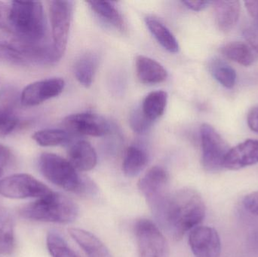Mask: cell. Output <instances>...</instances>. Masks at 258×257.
Wrapping results in <instances>:
<instances>
[{
    "label": "cell",
    "instance_id": "4dcf8cb0",
    "mask_svg": "<svg viewBox=\"0 0 258 257\" xmlns=\"http://www.w3.org/2000/svg\"><path fill=\"white\" fill-rule=\"evenodd\" d=\"M242 203L248 212L258 217V191L247 195Z\"/></svg>",
    "mask_w": 258,
    "mask_h": 257
},
{
    "label": "cell",
    "instance_id": "4316f807",
    "mask_svg": "<svg viewBox=\"0 0 258 257\" xmlns=\"http://www.w3.org/2000/svg\"><path fill=\"white\" fill-rule=\"evenodd\" d=\"M210 69L215 79L224 87L232 89L236 84V71L225 62L215 59L211 63Z\"/></svg>",
    "mask_w": 258,
    "mask_h": 257
},
{
    "label": "cell",
    "instance_id": "ffe728a7",
    "mask_svg": "<svg viewBox=\"0 0 258 257\" xmlns=\"http://www.w3.org/2000/svg\"><path fill=\"white\" fill-rule=\"evenodd\" d=\"M15 220L7 210L0 211V255H10L15 249Z\"/></svg>",
    "mask_w": 258,
    "mask_h": 257
},
{
    "label": "cell",
    "instance_id": "836d02e7",
    "mask_svg": "<svg viewBox=\"0 0 258 257\" xmlns=\"http://www.w3.org/2000/svg\"><path fill=\"white\" fill-rule=\"evenodd\" d=\"M248 125L250 129L254 132L258 133V108H253L248 113Z\"/></svg>",
    "mask_w": 258,
    "mask_h": 257
},
{
    "label": "cell",
    "instance_id": "5b68a950",
    "mask_svg": "<svg viewBox=\"0 0 258 257\" xmlns=\"http://www.w3.org/2000/svg\"><path fill=\"white\" fill-rule=\"evenodd\" d=\"M138 189L158 224L164 229L171 201L170 177L163 167H151L138 182Z\"/></svg>",
    "mask_w": 258,
    "mask_h": 257
},
{
    "label": "cell",
    "instance_id": "74e56055",
    "mask_svg": "<svg viewBox=\"0 0 258 257\" xmlns=\"http://www.w3.org/2000/svg\"><path fill=\"white\" fill-rule=\"evenodd\" d=\"M3 169L0 168V178H1L2 175H3Z\"/></svg>",
    "mask_w": 258,
    "mask_h": 257
},
{
    "label": "cell",
    "instance_id": "83f0119b",
    "mask_svg": "<svg viewBox=\"0 0 258 257\" xmlns=\"http://www.w3.org/2000/svg\"><path fill=\"white\" fill-rule=\"evenodd\" d=\"M46 245L52 257H78L69 247L61 235L56 232H49L46 237Z\"/></svg>",
    "mask_w": 258,
    "mask_h": 257
},
{
    "label": "cell",
    "instance_id": "d590c367",
    "mask_svg": "<svg viewBox=\"0 0 258 257\" xmlns=\"http://www.w3.org/2000/svg\"><path fill=\"white\" fill-rule=\"evenodd\" d=\"M245 5L249 15L258 21V1H246Z\"/></svg>",
    "mask_w": 258,
    "mask_h": 257
},
{
    "label": "cell",
    "instance_id": "d6a6232c",
    "mask_svg": "<svg viewBox=\"0 0 258 257\" xmlns=\"http://www.w3.org/2000/svg\"><path fill=\"white\" fill-rule=\"evenodd\" d=\"M183 4H184L188 9L191 10L199 11L203 10L206 9L210 4H212V2L210 1H183Z\"/></svg>",
    "mask_w": 258,
    "mask_h": 257
},
{
    "label": "cell",
    "instance_id": "8fae6325",
    "mask_svg": "<svg viewBox=\"0 0 258 257\" xmlns=\"http://www.w3.org/2000/svg\"><path fill=\"white\" fill-rule=\"evenodd\" d=\"M65 82L62 78H51L28 84L20 95V101L24 107H35L61 94Z\"/></svg>",
    "mask_w": 258,
    "mask_h": 257
},
{
    "label": "cell",
    "instance_id": "f1b7e54d",
    "mask_svg": "<svg viewBox=\"0 0 258 257\" xmlns=\"http://www.w3.org/2000/svg\"><path fill=\"white\" fill-rule=\"evenodd\" d=\"M129 122H130L131 128L138 134H142L147 131L153 123L144 116L141 109H136L132 112Z\"/></svg>",
    "mask_w": 258,
    "mask_h": 257
},
{
    "label": "cell",
    "instance_id": "7c38bea8",
    "mask_svg": "<svg viewBox=\"0 0 258 257\" xmlns=\"http://www.w3.org/2000/svg\"><path fill=\"white\" fill-rule=\"evenodd\" d=\"M189 244L196 257L221 256V238L218 232L210 226H200L192 229Z\"/></svg>",
    "mask_w": 258,
    "mask_h": 257
},
{
    "label": "cell",
    "instance_id": "44dd1931",
    "mask_svg": "<svg viewBox=\"0 0 258 257\" xmlns=\"http://www.w3.org/2000/svg\"><path fill=\"white\" fill-rule=\"evenodd\" d=\"M145 21L152 34L165 49L171 53L179 51V44L175 36L162 22L153 17H147Z\"/></svg>",
    "mask_w": 258,
    "mask_h": 257
},
{
    "label": "cell",
    "instance_id": "8992f818",
    "mask_svg": "<svg viewBox=\"0 0 258 257\" xmlns=\"http://www.w3.org/2000/svg\"><path fill=\"white\" fill-rule=\"evenodd\" d=\"M53 191L27 174H17L0 181V195L11 199H41Z\"/></svg>",
    "mask_w": 258,
    "mask_h": 257
},
{
    "label": "cell",
    "instance_id": "5bb4252c",
    "mask_svg": "<svg viewBox=\"0 0 258 257\" xmlns=\"http://www.w3.org/2000/svg\"><path fill=\"white\" fill-rule=\"evenodd\" d=\"M258 163V140H248L230 149L226 155L224 168L236 170Z\"/></svg>",
    "mask_w": 258,
    "mask_h": 257
},
{
    "label": "cell",
    "instance_id": "8d00e7d4",
    "mask_svg": "<svg viewBox=\"0 0 258 257\" xmlns=\"http://www.w3.org/2000/svg\"><path fill=\"white\" fill-rule=\"evenodd\" d=\"M248 241L251 248L258 253V228L250 234Z\"/></svg>",
    "mask_w": 258,
    "mask_h": 257
},
{
    "label": "cell",
    "instance_id": "d4e9b609",
    "mask_svg": "<svg viewBox=\"0 0 258 257\" xmlns=\"http://www.w3.org/2000/svg\"><path fill=\"white\" fill-rule=\"evenodd\" d=\"M71 134L61 129H44L33 134V140L41 146L50 147L69 143Z\"/></svg>",
    "mask_w": 258,
    "mask_h": 257
},
{
    "label": "cell",
    "instance_id": "9a60e30c",
    "mask_svg": "<svg viewBox=\"0 0 258 257\" xmlns=\"http://www.w3.org/2000/svg\"><path fill=\"white\" fill-rule=\"evenodd\" d=\"M69 161L80 172H89L96 166L98 156L93 146L85 140L75 142L68 149Z\"/></svg>",
    "mask_w": 258,
    "mask_h": 257
},
{
    "label": "cell",
    "instance_id": "2e32d148",
    "mask_svg": "<svg viewBox=\"0 0 258 257\" xmlns=\"http://www.w3.org/2000/svg\"><path fill=\"white\" fill-rule=\"evenodd\" d=\"M69 233L88 257H113L105 244L94 234L78 228H71Z\"/></svg>",
    "mask_w": 258,
    "mask_h": 257
},
{
    "label": "cell",
    "instance_id": "484cf974",
    "mask_svg": "<svg viewBox=\"0 0 258 257\" xmlns=\"http://www.w3.org/2000/svg\"><path fill=\"white\" fill-rule=\"evenodd\" d=\"M92 10L98 14L101 18L113 24L116 28L122 30L124 28V22L122 16L113 3L104 1L89 2Z\"/></svg>",
    "mask_w": 258,
    "mask_h": 257
},
{
    "label": "cell",
    "instance_id": "52a82bcc",
    "mask_svg": "<svg viewBox=\"0 0 258 257\" xmlns=\"http://www.w3.org/2000/svg\"><path fill=\"white\" fill-rule=\"evenodd\" d=\"M135 235L139 257H169L168 241L151 220H138L135 223Z\"/></svg>",
    "mask_w": 258,
    "mask_h": 257
},
{
    "label": "cell",
    "instance_id": "603a6c76",
    "mask_svg": "<svg viewBox=\"0 0 258 257\" xmlns=\"http://www.w3.org/2000/svg\"><path fill=\"white\" fill-rule=\"evenodd\" d=\"M168 102V95L163 91H156L149 94L143 101L142 110L144 116L151 121L156 120L162 116Z\"/></svg>",
    "mask_w": 258,
    "mask_h": 257
},
{
    "label": "cell",
    "instance_id": "7402d4cb",
    "mask_svg": "<svg viewBox=\"0 0 258 257\" xmlns=\"http://www.w3.org/2000/svg\"><path fill=\"white\" fill-rule=\"evenodd\" d=\"M147 163L148 155L144 149L136 146H129L122 164L124 174L128 178H135L145 168Z\"/></svg>",
    "mask_w": 258,
    "mask_h": 257
},
{
    "label": "cell",
    "instance_id": "e575fe53",
    "mask_svg": "<svg viewBox=\"0 0 258 257\" xmlns=\"http://www.w3.org/2000/svg\"><path fill=\"white\" fill-rule=\"evenodd\" d=\"M244 36L248 42L251 48L254 50L258 54V34L255 32L246 30L244 32Z\"/></svg>",
    "mask_w": 258,
    "mask_h": 257
},
{
    "label": "cell",
    "instance_id": "f546056e",
    "mask_svg": "<svg viewBox=\"0 0 258 257\" xmlns=\"http://www.w3.org/2000/svg\"><path fill=\"white\" fill-rule=\"evenodd\" d=\"M0 61L15 64H25L22 57L12 48L0 44Z\"/></svg>",
    "mask_w": 258,
    "mask_h": 257
},
{
    "label": "cell",
    "instance_id": "ba28073f",
    "mask_svg": "<svg viewBox=\"0 0 258 257\" xmlns=\"http://www.w3.org/2000/svg\"><path fill=\"white\" fill-rule=\"evenodd\" d=\"M48 4L53 48L56 60L58 61L68 45L74 3L71 1H50Z\"/></svg>",
    "mask_w": 258,
    "mask_h": 257
},
{
    "label": "cell",
    "instance_id": "cb8c5ba5",
    "mask_svg": "<svg viewBox=\"0 0 258 257\" xmlns=\"http://www.w3.org/2000/svg\"><path fill=\"white\" fill-rule=\"evenodd\" d=\"M221 52L230 60L245 66L252 64L256 60L255 54L251 46L245 42H230L223 47Z\"/></svg>",
    "mask_w": 258,
    "mask_h": 257
},
{
    "label": "cell",
    "instance_id": "e0dca14e",
    "mask_svg": "<svg viewBox=\"0 0 258 257\" xmlns=\"http://www.w3.org/2000/svg\"><path fill=\"white\" fill-rule=\"evenodd\" d=\"M136 72L139 81L146 84L162 82L168 76L166 69L160 63L142 55L137 57Z\"/></svg>",
    "mask_w": 258,
    "mask_h": 257
},
{
    "label": "cell",
    "instance_id": "277c9868",
    "mask_svg": "<svg viewBox=\"0 0 258 257\" xmlns=\"http://www.w3.org/2000/svg\"><path fill=\"white\" fill-rule=\"evenodd\" d=\"M19 213L27 220L68 224L77 220L79 208L72 199L53 192L45 197L24 205Z\"/></svg>",
    "mask_w": 258,
    "mask_h": 257
},
{
    "label": "cell",
    "instance_id": "30bf717a",
    "mask_svg": "<svg viewBox=\"0 0 258 257\" xmlns=\"http://www.w3.org/2000/svg\"><path fill=\"white\" fill-rule=\"evenodd\" d=\"M65 131L76 135L102 137L110 131V125L104 118L94 113H78L65 118Z\"/></svg>",
    "mask_w": 258,
    "mask_h": 257
},
{
    "label": "cell",
    "instance_id": "1f68e13d",
    "mask_svg": "<svg viewBox=\"0 0 258 257\" xmlns=\"http://www.w3.org/2000/svg\"><path fill=\"white\" fill-rule=\"evenodd\" d=\"M12 157L10 149L4 145L0 144V168L7 166L10 163Z\"/></svg>",
    "mask_w": 258,
    "mask_h": 257
},
{
    "label": "cell",
    "instance_id": "7a4b0ae2",
    "mask_svg": "<svg viewBox=\"0 0 258 257\" xmlns=\"http://www.w3.org/2000/svg\"><path fill=\"white\" fill-rule=\"evenodd\" d=\"M38 165L49 182L66 191L83 196H93L98 193L96 184L90 178L80 175L69 160L45 152L39 156Z\"/></svg>",
    "mask_w": 258,
    "mask_h": 257
},
{
    "label": "cell",
    "instance_id": "6da1fadb",
    "mask_svg": "<svg viewBox=\"0 0 258 257\" xmlns=\"http://www.w3.org/2000/svg\"><path fill=\"white\" fill-rule=\"evenodd\" d=\"M206 217V205L197 190L183 188L172 194L164 229L176 241L199 226Z\"/></svg>",
    "mask_w": 258,
    "mask_h": 257
},
{
    "label": "cell",
    "instance_id": "3957f363",
    "mask_svg": "<svg viewBox=\"0 0 258 257\" xmlns=\"http://www.w3.org/2000/svg\"><path fill=\"white\" fill-rule=\"evenodd\" d=\"M9 3V23L12 33L29 43L47 42L46 22L42 3L12 1Z\"/></svg>",
    "mask_w": 258,
    "mask_h": 257
},
{
    "label": "cell",
    "instance_id": "4fadbf2b",
    "mask_svg": "<svg viewBox=\"0 0 258 257\" xmlns=\"http://www.w3.org/2000/svg\"><path fill=\"white\" fill-rule=\"evenodd\" d=\"M20 95L14 88H6L0 92V137L13 132L18 125L16 109Z\"/></svg>",
    "mask_w": 258,
    "mask_h": 257
},
{
    "label": "cell",
    "instance_id": "9c48e42d",
    "mask_svg": "<svg viewBox=\"0 0 258 257\" xmlns=\"http://www.w3.org/2000/svg\"><path fill=\"white\" fill-rule=\"evenodd\" d=\"M202 164L210 173H216L224 168V159L230 150L227 143L216 130L209 124L201 126Z\"/></svg>",
    "mask_w": 258,
    "mask_h": 257
},
{
    "label": "cell",
    "instance_id": "ac0fdd59",
    "mask_svg": "<svg viewBox=\"0 0 258 257\" xmlns=\"http://www.w3.org/2000/svg\"><path fill=\"white\" fill-rule=\"evenodd\" d=\"M212 3L218 29L223 33H228L238 22L240 3L239 1H217Z\"/></svg>",
    "mask_w": 258,
    "mask_h": 257
},
{
    "label": "cell",
    "instance_id": "d6986e66",
    "mask_svg": "<svg viewBox=\"0 0 258 257\" xmlns=\"http://www.w3.org/2000/svg\"><path fill=\"white\" fill-rule=\"evenodd\" d=\"M99 58L94 53H88L82 56L74 66V72L80 84L85 87L92 85L98 67Z\"/></svg>",
    "mask_w": 258,
    "mask_h": 257
}]
</instances>
